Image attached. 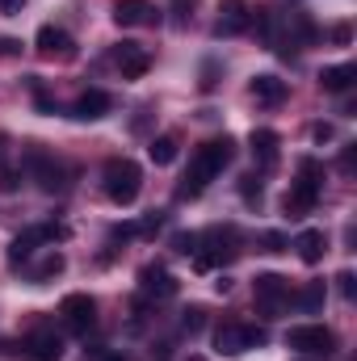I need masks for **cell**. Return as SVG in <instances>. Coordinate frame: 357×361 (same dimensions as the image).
<instances>
[{"label":"cell","mask_w":357,"mask_h":361,"mask_svg":"<svg viewBox=\"0 0 357 361\" xmlns=\"http://www.w3.org/2000/svg\"><path fill=\"white\" fill-rule=\"evenodd\" d=\"M139 290L147 298H173L177 294V277L164 269V265H143L139 269Z\"/></svg>","instance_id":"cell-14"},{"label":"cell","mask_w":357,"mask_h":361,"mask_svg":"<svg viewBox=\"0 0 357 361\" xmlns=\"http://www.w3.org/2000/svg\"><path fill=\"white\" fill-rule=\"evenodd\" d=\"M337 286H341V294H345V298H353L357 281H353V273H349V269H345V273H337Z\"/></svg>","instance_id":"cell-32"},{"label":"cell","mask_w":357,"mask_h":361,"mask_svg":"<svg viewBox=\"0 0 357 361\" xmlns=\"http://www.w3.org/2000/svg\"><path fill=\"white\" fill-rule=\"evenodd\" d=\"M63 357V341L55 332H34L25 341V361H59Z\"/></svg>","instance_id":"cell-15"},{"label":"cell","mask_w":357,"mask_h":361,"mask_svg":"<svg viewBox=\"0 0 357 361\" xmlns=\"http://www.w3.org/2000/svg\"><path fill=\"white\" fill-rule=\"evenodd\" d=\"M25 0H0V13H21Z\"/></svg>","instance_id":"cell-37"},{"label":"cell","mask_w":357,"mask_h":361,"mask_svg":"<svg viewBox=\"0 0 357 361\" xmlns=\"http://www.w3.org/2000/svg\"><path fill=\"white\" fill-rule=\"evenodd\" d=\"M42 240H47V227H30V231H21V235L8 244V265H21V261L42 244Z\"/></svg>","instance_id":"cell-20"},{"label":"cell","mask_w":357,"mask_h":361,"mask_svg":"<svg viewBox=\"0 0 357 361\" xmlns=\"http://www.w3.org/2000/svg\"><path fill=\"white\" fill-rule=\"evenodd\" d=\"M294 248H298V261H303V265H320L324 252H328V235L315 231V227H307V231H298Z\"/></svg>","instance_id":"cell-16"},{"label":"cell","mask_w":357,"mask_h":361,"mask_svg":"<svg viewBox=\"0 0 357 361\" xmlns=\"http://www.w3.org/2000/svg\"><path fill=\"white\" fill-rule=\"evenodd\" d=\"M290 281L282 277V273H257V281H253V298H257V307L269 311V315H277L286 302H290Z\"/></svg>","instance_id":"cell-6"},{"label":"cell","mask_w":357,"mask_h":361,"mask_svg":"<svg viewBox=\"0 0 357 361\" xmlns=\"http://www.w3.org/2000/svg\"><path fill=\"white\" fill-rule=\"evenodd\" d=\"M177 135H156V139H152V147H147V156H152V164H160V169H164V164H173V160H177Z\"/></svg>","instance_id":"cell-23"},{"label":"cell","mask_w":357,"mask_h":361,"mask_svg":"<svg viewBox=\"0 0 357 361\" xmlns=\"http://www.w3.org/2000/svg\"><path fill=\"white\" fill-rule=\"evenodd\" d=\"M353 164H357V152H353V143H349V147L341 152V173H345V177H353Z\"/></svg>","instance_id":"cell-31"},{"label":"cell","mask_w":357,"mask_h":361,"mask_svg":"<svg viewBox=\"0 0 357 361\" xmlns=\"http://www.w3.org/2000/svg\"><path fill=\"white\" fill-rule=\"evenodd\" d=\"M59 315H63V324H68L72 332H89L92 319H97V298H92V294H68V298L59 302Z\"/></svg>","instance_id":"cell-9"},{"label":"cell","mask_w":357,"mask_h":361,"mask_svg":"<svg viewBox=\"0 0 357 361\" xmlns=\"http://www.w3.org/2000/svg\"><path fill=\"white\" fill-rule=\"evenodd\" d=\"M349 38H353V30H349V25H337V30H332V42H349Z\"/></svg>","instance_id":"cell-36"},{"label":"cell","mask_w":357,"mask_h":361,"mask_svg":"<svg viewBox=\"0 0 357 361\" xmlns=\"http://www.w3.org/2000/svg\"><path fill=\"white\" fill-rule=\"evenodd\" d=\"M17 51H21L17 38H0V59H4V55H17Z\"/></svg>","instance_id":"cell-34"},{"label":"cell","mask_w":357,"mask_h":361,"mask_svg":"<svg viewBox=\"0 0 357 361\" xmlns=\"http://www.w3.org/2000/svg\"><path fill=\"white\" fill-rule=\"evenodd\" d=\"M105 361H131V357H122V353H109V357H105Z\"/></svg>","instance_id":"cell-38"},{"label":"cell","mask_w":357,"mask_h":361,"mask_svg":"<svg viewBox=\"0 0 357 361\" xmlns=\"http://www.w3.org/2000/svg\"><path fill=\"white\" fill-rule=\"evenodd\" d=\"M101 185H105V197L114 206H131L139 197V189H143V169L135 160H126V156H114V160H105Z\"/></svg>","instance_id":"cell-2"},{"label":"cell","mask_w":357,"mask_h":361,"mask_svg":"<svg viewBox=\"0 0 357 361\" xmlns=\"http://www.w3.org/2000/svg\"><path fill=\"white\" fill-rule=\"evenodd\" d=\"M298 177H307V180H315V185H320V180H324V164L307 156V160H298Z\"/></svg>","instance_id":"cell-26"},{"label":"cell","mask_w":357,"mask_h":361,"mask_svg":"<svg viewBox=\"0 0 357 361\" xmlns=\"http://www.w3.org/2000/svg\"><path fill=\"white\" fill-rule=\"evenodd\" d=\"M311 135H315V143H328V139H332V126H328V122H320Z\"/></svg>","instance_id":"cell-35"},{"label":"cell","mask_w":357,"mask_h":361,"mask_svg":"<svg viewBox=\"0 0 357 361\" xmlns=\"http://www.w3.org/2000/svg\"><path fill=\"white\" fill-rule=\"evenodd\" d=\"M286 349L303 353V357H332L337 353V332L324 324H303L286 332Z\"/></svg>","instance_id":"cell-4"},{"label":"cell","mask_w":357,"mask_h":361,"mask_svg":"<svg viewBox=\"0 0 357 361\" xmlns=\"http://www.w3.org/2000/svg\"><path fill=\"white\" fill-rule=\"evenodd\" d=\"M131 235H139V231H135V223H122V227H114V231H109V240H131Z\"/></svg>","instance_id":"cell-33"},{"label":"cell","mask_w":357,"mask_h":361,"mask_svg":"<svg viewBox=\"0 0 357 361\" xmlns=\"http://www.w3.org/2000/svg\"><path fill=\"white\" fill-rule=\"evenodd\" d=\"M253 25V4L248 0H223L219 4V17H214V34L219 38H236Z\"/></svg>","instance_id":"cell-7"},{"label":"cell","mask_w":357,"mask_h":361,"mask_svg":"<svg viewBox=\"0 0 357 361\" xmlns=\"http://www.w3.org/2000/svg\"><path fill=\"white\" fill-rule=\"evenodd\" d=\"M198 244H206V252L202 248L193 252L198 269H214V265H227L240 257V231L236 227H210L206 235H198Z\"/></svg>","instance_id":"cell-3"},{"label":"cell","mask_w":357,"mask_h":361,"mask_svg":"<svg viewBox=\"0 0 357 361\" xmlns=\"http://www.w3.org/2000/svg\"><path fill=\"white\" fill-rule=\"evenodd\" d=\"M173 248H177L181 257H193L198 252V235L193 231H181V235H173Z\"/></svg>","instance_id":"cell-27"},{"label":"cell","mask_w":357,"mask_h":361,"mask_svg":"<svg viewBox=\"0 0 357 361\" xmlns=\"http://www.w3.org/2000/svg\"><path fill=\"white\" fill-rule=\"evenodd\" d=\"M114 21L122 30H131V25H156L160 21V8L152 0H118L114 4Z\"/></svg>","instance_id":"cell-13"},{"label":"cell","mask_w":357,"mask_h":361,"mask_svg":"<svg viewBox=\"0 0 357 361\" xmlns=\"http://www.w3.org/2000/svg\"><path fill=\"white\" fill-rule=\"evenodd\" d=\"M353 80H357L353 63H337V68H324V72H320V89L324 92H345Z\"/></svg>","instance_id":"cell-21"},{"label":"cell","mask_w":357,"mask_h":361,"mask_svg":"<svg viewBox=\"0 0 357 361\" xmlns=\"http://www.w3.org/2000/svg\"><path fill=\"white\" fill-rule=\"evenodd\" d=\"M261 244H265V252H286V235H277V231H265Z\"/></svg>","instance_id":"cell-29"},{"label":"cell","mask_w":357,"mask_h":361,"mask_svg":"<svg viewBox=\"0 0 357 361\" xmlns=\"http://www.w3.org/2000/svg\"><path fill=\"white\" fill-rule=\"evenodd\" d=\"M240 193L244 202H261V177H240Z\"/></svg>","instance_id":"cell-28"},{"label":"cell","mask_w":357,"mask_h":361,"mask_svg":"<svg viewBox=\"0 0 357 361\" xmlns=\"http://www.w3.org/2000/svg\"><path fill=\"white\" fill-rule=\"evenodd\" d=\"M315 202H320V185L307 177H298L290 189H286V197H282V210L290 214V219H303V214H311L315 210Z\"/></svg>","instance_id":"cell-11"},{"label":"cell","mask_w":357,"mask_h":361,"mask_svg":"<svg viewBox=\"0 0 357 361\" xmlns=\"http://www.w3.org/2000/svg\"><path fill=\"white\" fill-rule=\"evenodd\" d=\"M257 345H265V328H248V324H219L214 328V349L223 357H240Z\"/></svg>","instance_id":"cell-5"},{"label":"cell","mask_w":357,"mask_h":361,"mask_svg":"<svg viewBox=\"0 0 357 361\" xmlns=\"http://www.w3.org/2000/svg\"><path fill=\"white\" fill-rule=\"evenodd\" d=\"M248 143H253V156L261 160V169H273L277 164V147H282V139H277V130H253L248 135Z\"/></svg>","instance_id":"cell-17"},{"label":"cell","mask_w":357,"mask_h":361,"mask_svg":"<svg viewBox=\"0 0 357 361\" xmlns=\"http://www.w3.org/2000/svg\"><path fill=\"white\" fill-rule=\"evenodd\" d=\"M160 223H164V214H156V210H152V214H147V219H143L135 231H143V235H156V231H160Z\"/></svg>","instance_id":"cell-30"},{"label":"cell","mask_w":357,"mask_h":361,"mask_svg":"<svg viewBox=\"0 0 357 361\" xmlns=\"http://www.w3.org/2000/svg\"><path fill=\"white\" fill-rule=\"evenodd\" d=\"M248 92L261 101V105H282L286 101V80H277V76H253V85H248Z\"/></svg>","instance_id":"cell-19"},{"label":"cell","mask_w":357,"mask_h":361,"mask_svg":"<svg viewBox=\"0 0 357 361\" xmlns=\"http://www.w3.org/2000/svg\"><path fill=\"white\" fill-rule=\"evenodd\" d=\"M114 63H118L122 80H139V76L152 68V55H147L139 42H118V47H114Z\"/></svg>","instance_id":"cell-12"},{"label":"cell","mask_w":357,"mask_h":361,"mask_svg":"<svg viewBox=\"0 0 357 361\" xmlns=\"http://www.w3.org/2000/svg\"><path fill=\"white\" fill-rule=\"evenodd\" d=\"M34 47H38L42 59H76V42H72V34L59 30V25H42L38 38H34Z\"/></svg>","instance_id":"cell-10"},{"label":"cell","mask_w":357,"mask_h":361,"mask_svg":"<svg viewBox=\"0 0 357 361\" xmlns=\"http://www.w3.org/2000/svg\"><path fill=\"white\" fill-rule=\"evenodd\" d=\"M63 269H68V257H63V252H47V257L34 265L30 277H34V286H42V281H51V277H59Z\"/></svg>","instance_id":"cell-24"},{"label":"cell","mask_w":357,"mask_h":361,"mask_svg":"<svg viewBox=\"0 0 357 361\" xmlns=\"http://www.w3.org/2000/svg\"><path fill=\"white\" fill-rule=\"evenodd\" d=\"M231 147H236V143H231L227 135H223V139H206V143L193 152V160H189V173L181 177L177 202H193V197H202V189L219 177L227 164H231Z\"/></svg>","instance_id":"cell-1"},{"label":"cell","mask_w":357,"mask_h":361,"mask_svg":"<svg viewBox=\"0 0 357 361\" xmlns=\"http://www.w3.org/2000/svg\"><path fill=\"white\" fill-rule=\"evenodd\" d=\"M181 328L193 336V332H202L206 328V307H189V311H181Z\"/></svg>","instance_id":"cell-25"},{"label":"cell","mask_w":357,"mask_h":361,"mask_svg":"<svg viewBox=\"0 0 357 361\" xmlns=\"http://www.w3.org/2000/svg\"><path fill=\"white\" fill-rule=\"evenodd\" d=\"M109 92H101V89H89V92H80V101H76V118H85V122H97V118H105L109 114Z\"/></svg>","instance_id":"cell-18"},{"label":"cell","mask_w":357,"mask_h":361,"mask_svg":"<svg viewBox=\"0 0 357 361\" xmlns=\"http://www.w3.org/2000/svg\"><path fill=\"white\" fill-rule=\"evenodd\" d=\"M25 164H30L34 180H38L47 193H55V189H63V185H68V180H63V177H68V173H63V164H59V160H51V156H47V152H38V147H30V152H25Z\"/></svg>","instance_id":"cell-8"},{"label":"cell","mask_w":357,"mask_h":361,"mask_svg":"<svg viewBox=\"0 0 357 361\" xmlns=\"http://www.w3.org/2000/svg\"><path fill=\"white\" fill-rule=\"evenodd\" d=\"M324 298H328V286H324V281H307L298 294H290V302H294V307H303V311H320V307H324Z\"/></svg>","instance_id":"cell-22"}]
</instances>
